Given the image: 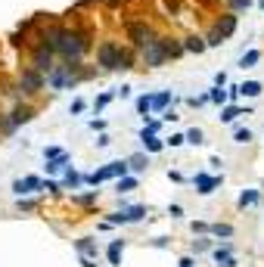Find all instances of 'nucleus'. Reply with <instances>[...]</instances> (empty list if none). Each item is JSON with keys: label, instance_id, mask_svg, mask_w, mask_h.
<instances>
[{"label": "nucleus", "instance_id": "42", "mask_svg": "<svg viewBox=\"0 0 264 267\" xmlns=\"http://www.w3.org/2000/svg\"><path fill=\"white\" fill-rule=\"evenodd\" d=\"M193 233H208V224H193Z\"/></svg>", "mask_w": 264, "mask_h": 267}, {"label": "nucleus", "instance_id": "38", "mask_svg": "<svg viewBox=\"0 0 264 267\" xmlns=\"http://www.w3.org/2000/svg\"><path fill=\"white\" fill-rule=\"evenodd\" d=\"M158 128H162V121H155V118H149V121H146V131H152V134H155Z\"/></svg>", "mask_w": 264, "mask_h": 267}, {"label": "nucleus", "instance_id": "37", "mask_svg": "<svg viewBox=\"0 0 264 267\" xmlns=\"http://www.w3.org/2000/svg\"><path fill=\"white\" fill-rule=\"evenodd\" d=\"M59 152H62L59 146H47V149H44V158H53V155H59Z\"/></svg>", "mask_w": 264, "mask_h": 267}, {"label": "nucleus", "instance_id": "32", "mask_svg": "<svg viewBox=\"0 0 264 267\" xmlns=\"http://www.w3.org/2000/svg\"><path fill=\"white\" fill-rule=\"evenodd\" d=\"M208 248H211L208 239H196V242H193V252H208Z\"/></svg>", "mask_w": 264, "mask_h": 267}, {"label": "nucleus", "instance_id": "11", "mask_svg": "<svg viewBox=\"0 0 264 267\" xmlns=\"http://www.w3.org/2000/svg\"><path fill=\"white\" fill-rule=\"evenodd\" d=\"M41 177H22V181H16L13 184V193L16 196H28V193H34V190H41Z\"/></svg>", "mask_w": 264, "mask_h": 267}, {"label": "nucleus", "instance_id": "16", "mask_svg": "<svg viewBox=\"0 0 264 267\" xmlns=\"http://www.w3.org/2000/svg\"><path fill=\"white\" fill-rule=\"evenodd\" d=\"M168 103H174V94H171V91L155 94V97H152V112H165V109H168Z\"/></svg>", "mask_w": 264, "mask_h": 267}, {"label": "nucleus", "instance_id": "34", "mask_svg": "<svg viewBox=\"0 0 264 267\" xmlns=\"http://www.w3.org/2000/svg\"><path fill=\"white\" fill-rule=\"evenodd\" d=\"M78 202H81V205H91V202H97V190H94V193H87V196H78Z\"/></svg>", "mask_w": 264, "mask_h": 267}, {"label": "nucleus", "instance_id": "5", "mask_svg": "<svg viewBox=\"0 0 264 267\" xmlns=\"http://www.w3.org/2000/svg\"><path fill=\"white\" fill-rule=\"evenodd\" d=\"M236 13H227V16H221V19L215 22V28H211V34H208V41H205V47H221L230 34L236 31Z\"/></svg>", "mask_w": 264, "mask_h": 267}, {"label": "nucleus", "instance_id": "35", "mask_svg": "<svg viewBox=\"0 0 264 267\" xmlns=\"http://www.w3.org/2000/svg\"><path fill=\"white\" fill-rule=\"evenodd\" d=\"M68 112H72V115H78V112H84V100H75V103H72V109H68Z\"/></svg>", "mask_w": 264, "mask_h": 267}, {"label": "nucleus", "instance_id": "44", "mask_svg": "<svg viewBox=\"0 0 264 267\" xmlns=\"http://www.w3.org/2000/svg\"><path fill=\"white\" fill-rule=\"evenodd\" d=\"M178 264H181V267H196V261H193V258H181Z\"/></svg>", "mask_w": 264, "mask_h": 267}, {"label": "nucleus", "instance_id": "31", "mask_svg": "<svg viewBox=\"0 0 264 267\" xmlns=\"http://www.w3.org/2000/svg\"><path fill=\"white\" fill-rule=\"evenodd\" d=\"M230 252H233L230 245H221V248H215V252H211V255H215V264H218L221 258H227V255H230Z\"/></svg>", "mask_w": 264, "mask_h": 267}, {"label": "nucleus", "instance_id": "23", "mask_svg": "<svg viewBox=\"0 0 264 267\" xmlns=\"http://www.w3.org/2000/svg\"><path fill=\"white\" fill-rule=\"evenodd\" d=\"M115 190L118 193H131V190H137V177H118V184H115Z\"/></svg>", "mask_w": 264, "mask_h": 267}, {"label": "nucleus", "instance_id": "4", "mask_svg": "<svg viewBox=\"0 0 264 267\" xmlns=\"http://www.w3.org/2000/svg\"><path fill=\"white\" fill-rule=\"evenodd\" d=\"M75 68H78V62H65V65H53L50 72L44 75V84H50L53 91H65V87H72L75 81H78V75H75Z\"/></svg>", "mask_w": 264, "mask_h": 267}, {"label": "nucleus", "instance_id": "1", "mask_svg": "<svg viewBox=\"0 0 264 267\" xmlns=\"http://www.w3.org/2000/svg\"><path fill=\"white\" fill-rule=\"evenodd\" d=\"M47 44L53 47V53H59L65 62H81V56L91 50V34L75 31V28H50Z\"/></svg>", "mask_w": 264, "mask_h": 267}, {"label": "nucleus", "instance_id": "40", "mask_svg": "<svg viewBox=\"0 0 264 267\" xmlns=\"http://www.w3.org/2000/svg\"><path fill=\"white\" fill-rule=\"evenodd\" d=\"M168 215H171V218H181V215H184V208H181V205H171V208H168Z\"/></svg>", "mask_w": 264, "mask_h": 267}, {"label": "nucleus", "instance_id": "10", "mask_svg": "<svg viewBox=\"0 0 264 267\" xmlns=\"http://www.w3.org/2000/svg\"><path fill=\"white\" fill-rule=\"evenodd\" d=\"M221 181H224V177H215V174H196V177H193V184H196V193H202V196L215 193V190L221 187Z\"/></svg>", "mask_w": 264, "mask_h": 267}, {"label": "nucleus", "instance_id": "7", "mask_svg": "<svg viewBox=\"0 0 264 267\" xmlns=\"http://www.w3.org/2000/svg\"><path fill=\"white\" fill-rule=\"evenodd\" d=\"M31 68H38V72H50V68H53V47L44 41V44H38V47H34V65Z\"/></svg>", "mask_w": 264, "mask_h": 267}, {"label": "nucleus", "instance_id": "20", "mask_svg": "<svg viewBox=\"0 0 264 267\" xmlns=\"http://www.w3.org/2000/svg\"><path fill=\"white\" fill-rule=\"evenodd\" d=\"M261 62V50H249V53H242V59H239V68H252Z\"/></svg>", "mask_w": 264, "mask_h": 267}, {"label": "nucleus", "instance_id": "39", "mask_svg": "<svg viewBox=\"0 0 264 267\" xmlns=\"http://www.w3.org/2000/svg\"><path fill=\"white\" fill-rule=\"evenodd\" d=\"M230 4H233L236 10H242V7H245V10H249V7H252V0H230Z\"/></svg>", "mask_w": 264, "mask_h": 267}, {"label": "nucleus", "instance_id": "3", "mask_svg": "<svg viewBox=\"0 0 264 267\" xmlns=\"http://www.w3.org/2000/svg\"><path fill=\"white\" fill-rule=\"evenodd\" d=\"M97 59L103 68H131V53L121 50L115 41H103L97 50Z\"/></svg>", "mask_w": 264, "mask_h": 267}, {"label": "nucleus", "instance_id": "18", "mask_svg": "<svg viewBox=\"0 0 264 267\" xmlns=\"http://www.w3.org/2000/svg\"><path fill=\"white\" fill-rule=\"evenodd\" d=\"M261 91H264L261 81H245V84H239V97H261Z\"/></svg>", "mask_w": 264, "mask_h": 267}, {"label": "nucleus", "instance_id": "21", "mask_svg": "<svg viewBox=\"0 0 264 267\" xmlns=\"http://www.w3.org/2000/svg\"><path fill=\"white\" fill-rule=\"evenodd\" d=\"M146 165H149V158H146L143 152H137V155H131V158H128V171H143Z\"/></svg>", "mask_w": 264, "mask_h": 267}, {"label": "nucleus", "instance_id": "25", "mask_svg": "<svg viewBox=\"0 0 264 267\" xmlns=\"http://www.w3.org/2000/svg\"><path fill=\"white\" fill-rule=\"evenodd\" d=\"M184 140H187V143H193V146H199V143H205V134H202L199 128H190V131L184 134Z\"/></svg>", "mask_w": 264, "mask_h": 267}, {"label": "nucleus", "instance_id": "26", "mask_svg": "<svg viewBox=\"0 0 264 267\" xmlns=\"http://www.w3.org/2000/svg\"><path fill=\"white\" fill-rule=\"evenodd\" d=\"M208 233H215V236H224V239H227V236H233V227H230V224H211V227H208Z\"/></svg>", "mask_w": 264, "mask_h": 267}, {"label": "nucleus", "instance_id": "27", "mask_svg": "<svg viewBox=\"0 0 264 267\" xmlns=\"http://www.w3.org/2000/svg\"><path fill=\"white\" fill-rule=\"evenodd\" d=\"M208 100L215 103V106H224V103H227V91H221V87H211V91H208Z\"/></svg>", "mask_w": 264, "mask_h": 267}, {"label": "nucleus", "instance_id": "43", "mask_svg": "<svg viewBox=\"0 0 264 267\" xmlns=\"http://www.w3.org/2000/svg\"><path fill=\"white\" fill-rule=\"evenodd\" d=\"M78 261H81V267H97V264H94V258H84V255H81Z\"/></svg>", "mask_w": 264, "mask_h": 267}, {"label": "nucleus", "instance_id": "14", "mask_svg": "<svg viewBox=\"0 0 264 267\" xmlns=\"http://www.w3.org/2000/svg\"><path fill=\"white\" fill-rule=\"evenodd\" d=\"M75 248H78V255H84V258H94V261H97V255H100V248H97V242H94L91 236L78 239V242H75Z\"/></svg>", "mask_w": 264, "mask_h": 267}, {"label": "nucleus", "instance_id": "19", "mask_svg": "<svg viewBox=\"0 0 264 267\" xmlns=\"http://www.w3.org/2000/svg\"><path fill=\"white\" fill-rule=\"evenodd\" d=\"M239 115H249V109H239V106H224L221 109V121H236Z\"/></svg>", "mask_w": 264, "mask_h": 267}, {"label": "nucleus", "instance_id": "22", "mask_svg": "<svg viewBox=\"0 0 264 267\" xmlns=\"http://www.w3.org/2000/svg\"><path fill=\"white\" fill-rule=\"evenodd\" d=\"M152 112V97H137V115L146 118Z\"/></svg>", "mask_w": 264, "mask_h": 267}, {"label": "nucleus", "instance_id": "12", "mask_svg": "<svg viewBox=\"0 0 264 267\" xmlns=\"http://www.w3.org/2000/svg\"><path fill=\"white\" fill-rule=\"evenodd\" d=\"M121 252H125V239H112L109 248H106V258H109L112 267H121Z\"/></svg>", "mask_w": 264, "mask_h": 267}, {"label": "nucleus", "instance_id": "17", "mask_svg": "<svg viewBox=\"0 0 264 267\" xmlns=\"http://www.w3.org/2000/svg\"><path fill=\"white\" fill-rule=\"evenodd\" d=\"M258 199H261L258 190H242L239 199H236V205H239V208H252V205H258Z\"/></svg>", "mask_w": 264, "mask_h": 267}, {"label": "nucleus", "instance_id": "30", "mask_svg": "<svg viewBox=\"0 0 264 267\" xmlns=\"http://www.w3.org/2000/svg\"><path fill=\"white\" fill-rule=\"evenodd\" d=\"M115 94H103V97H97V103H94V109L100 112V109H106V106H109V100H112Z\"/></svg>", "mask_w": 264, "mask_h": 267}, {"label": "nucleus", "instance_id": "33", "mask_svg": "<svg viewBox=\"0 0 264 267\" xmlns=\"http://www.w3.org/2000/svg\"><path fill=\"white\" fill-rule=\"evenodd\" d=\"M187 143V140H184V134H171V140H168V146H174V149H178V146H184Z\"/></svg>", "mask_w": 264, "mask_h": 267}, {"label": "nucleus", "instance_id": "8", "mask_svg": "<svg viewBox=\"0 0 264 267\" xmlns=\"http://www.w3.org/2000/svg\"><path fill=\"white\" fill-rule=\"evenodd\" d=\"M128 38H131L137 47H146L155 34H152V28H149L146 22H131V25H128Z\"/></svg>", "mask_w": 264, "mask_h": 267}, {"label": "nucleus", "instance_id": "29", "mask_svg": "<svg viewBox=\"0 0 264 267\" xmlns=\"http://www.w3.org/2000/svg\"><path fill=\"white\" fill-rule=\"evenodd\" d=\"M65 187H72V190L81 187V174H75L72 168H68V171H65Z\"/></svg>", "mask_w": 264, "mask_h": 267}, {"label": "nucleus", "instance_id": "24", "mask_svg": "<svg viewBox=\"0 0 264 267\" xmlns=\"http://www.w3.org/2000/svg\"><path fill=\"white\" fill-rule=\"evenodd\" d=\"M184 50H190V53H202V50H205V41L193 34V38H187V41H184Z\"/></svg>", "mask_w": 264, "mask_h": 267}, {"label": "nucleus", "instance_id": "6", "mask_svg": "<svg viewBox=\"0 0 264 267\" xmlns=\"http://www.w3.org/2000/svg\"><path fill=\"white\" fill-rule=\"evenodd\" d=\"M125 174H128V162H109V165H103L100 171L81 177V184L97 187V184H103V181H118V177H125Z\"/></svg>", "mask_w": 264, "mask_h": 267}, {"label": "nucleus", "instance_id": "13", "mask_svg": "<svg viewBox=\"0 0 264 267\" xmlns=\"http://www.w3.org/2000/svg\"><path fill=\"white\" fill-rule=\"evenodd\" d=\"M140 140H143V146H146L149 152H162V149H165V140H158V137H155L152 131H146V128L140 131Z\"/></svg>", "mask_w": 264, "mask_h": 267}, {"label": "nucleus", "instance_id": "36", "mask_svg": "<svg viewBox=\"0 0 264 267\" xmlns=\"http://www.w3.org/2000/svg\"><path fill=\"white\" fill-rule=\"evenodd\" d=\"M218 267H236V258L227 255V258H221V261H218Z\"/></svg>", "mask_w": 264, "mask_h": 267}, {"label": "nucleus", "instance_id": "15", "mask_svg": "<svg viewBox=\"0 0 264 267\" xmlns=\"http://www.w3.org/2000/svg\"><path fill=\"white\" fill-rule=\"evenodd\" d=\"M65 168H68V152H59V155L47 158V171H50V174H56V171H65Z\"/></svg>", "mask_w": 264, "mask_h": 267}, {"label": "nucleus", "instance_id": "41", "mask_svg": "<svg viewBox=\"0 0 264 267\" xmlns=\"http://www.w3.org/2000/svg\"><path fill=\"white\" fill-rule=\"evenodd\" d=\"M224 84H227V75H224V72H218V75H215V87H224Z\"/></svg>", "mask_w": 264, "mask_h": 267}, {"label": "nucleus", "instance_id": "9", "mask_svg": "<svg viewBox=\"0 0 264 267\" xmlns=\"http://www.w3.org/2000/svg\"><path fill=\"white\" fill-rule=\"evenodd\" d=\"M19 84H22L25 94H38L41 87H44V72H38V68H25L22 78H19Z\"/></svg>", "mask_w": 264, "mask_h": 267}, {"label": "nucleus", "instance_id": "2", "mask_svg": "<svg viewBox=\"0 0 264 267\" xmlns=\"http://www.w3.org/2000/svg\"><path fill=\"white\" fill-rule=\"evenodd\" d=\"M140 50H143V53H140L143 62L149 68H158L165 59H178L181 53H184V44L181 41H171V38H152L146 47H140Z\"/></svg>", "mask_w": 264, "mask_h": 267}, {"label": "nucleus", "instance_id": "28", "mask_svg": "<svg viewBox=\"0 0 264 267\" xmlns=\"http://www.w3.org/2000/svg\"><path fill=\"white\" fill-rule=\"evenodd\" d=\"M233 140H236V143H252V140H255V134H252L249 128H236Z\"/></svg>", "mask_w": 264, "mask_h": 267}]
</instances>
